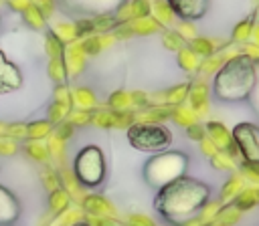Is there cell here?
<instances>
[{
	"instance_id": "obj_1",
	"label": "cell",
	"mask_w": 259,
	"mask_h": 226,
	"mask_svg": "<svg viewBox=\"0 0 259 226\" xmlns=\"http://www.w3.org/2000/svg\"><path fill=\"white\" fill-rule=\"evenodd\" d=\"M212 198V188L194 176H180L156 190L154 212L168 226H182Z\"/></svg>"
},
{
	"instance_id": "obj_2",
	"label": "cell",
	"mask_w": 259,
	"mask_h": 226,
	"mask_svg": "<svg viewBox=\"0 0 259 226\" xmlns=\"http://www.w3.org/2000/svg\"><path fill=\"white\" fill-rule=\"evenodd\" d=\"M259 79V67L253 59L239 52L231 61H227L219 73L210 79L212 99L227 105H237L249 101Z\"/></svg>"
},
{
	"instance_id": "obj_3",
	"label": "cell",
	"mask_w": 259,
	"mask_h": 226,
	"mask_svg": "<svg viewBox=\"0 0 259 226\" xmlns=\"http://www.w3.org/2000/svg\"><path fill=\"white\" fill-rule=\"evenodd\" d=\"M188 153H184L182 149H166V151H160V153H154L146 159L144 167H142V176H144V182L158 190L166 184H170L172 180L180 178L186 174V167H188Z\"/></svg>"
},
{
	"instance_id": "obj_4",
	"label": "cell",
	"mask_w": 259,
	"mask_h": 226,
	"mask_svg": "<svg viewBox=\"0 0 259 226\" xmlns=\"http://www.w3.org/2000/svg\"><path fill=\"white\" fill-rule=\"evenodd\" d=\"M71 170L77 178V182L83 186V190H97L103 186L105 176H107V159L105 153L99 145L95 143H85L77 149L73 155Z\"/></svg>"
},
{
	"instance_id": "obj_5",
	"label": "cell",
	"mask_w": 259,
	"mask_h": 226,
	"mask_svg": "<svg viewBox=\"0 0 259 226\" xmlns=\"http://www.w3.org/2000/svg\"><path fill=\"white\" fill-rule=\"evenodd\" d=\"M127 143L148 155L160 153L170 149L172 145V131L166 127V123H140L136 121L125 129Z\"/></svg>"
},
{
	"instance_id": "obj_6",
	"label": "cell",
	"mask_w": 259,
	"mask_h": 226,
	"mask_svg": "<svg viewBox=\"0 0 259 226\" xmlns=\"http://www.w3.org/2000/svg\"><path fill=\"white\" fill-rule=\"evenodd\" d=\"M231 131L239 147L241 161H259V123L239 121Z\"/></svg>"
},
{
	"instance_id": "obj_7",
	"label": "cell",
	"mask_w": 259,
	"mask_h": 226,
	"mask_svg": "<svg viewBox=\"0 0 259 226\" xmlns=\"http://www.w3.org/2000/svg\"><path fill=\"white\" fill-rule=\"evenodd\" d=\"M204 127H206V135L212 139V143L219 147V151H225L229 153L233 159L241 161V153H239V147L233 139V131L219 119H206L204 121Z\"/></svg>"
},
{
	"instance_id": "obj_8",
	"label": "cell",
	"mask_w": 259,
	"mask_h": 226,
	"mask_svg": "<svg viewBox=\"0 0 259 226\" xmlns=\"http://www.w3.org/2000/svg\"><path fill=\"white\" fill-rule=\"evenodd\" d=\"M210 101H212L210 81H206L204 77L194 79L192 87H190V95H188V107L198 117H206L210 113Z\"/></svg>"
},
{
	"instance_id": "obj_9",
	"label": "cell",
	"mask_w": 259,
	"mask_h": 226,
	"mask_svg": "<svg viewBox=\"0 0 259 226\" xmlns=\"http://www.w3.org/2000/svg\"><path fill=\"white\" fill-rule=\"evenodd\" d=\"M190 87H192V81H182V83H176V85H172V87L154 91V93H150L152 105H164V107H178V105H184V103L188 101Z\"/></svg>"
},
{
	"instance_id": "obj_10",
	"label": "cell",
	"mask_w": 259,
	"mask_h": 226,
	"mask_svg": "<svg viewBox=\"0 0 259 226\" xmlns=\"http://www.w3.org/2000/svg\"><path fill=\"white\" fill-rule=\"evenodd\" d=\"M24 85L22 71L0 48V95H10Z\"/></svg>"
},
{
	"instance_id": "obj_11",
	"label": "cell",
	"mask_w": 259,
	"mask_h": 226,
	"mask_svg": "<svg viewBox=\"0 0 259 226\" xmlns=\"http://www.w3.org/2000/svg\"><path fill=\"white\" fill-rule=\"evenodd\" d=\"M79 206H81V210L87 216H109V218L121 220L115 204L109 198H105L103 194H89V192H85V196L81 198Z\"/></svg>"
},
{
	"instance_id": "obj_12",
	"label": "cell",
	"mask_w": 259,
	"mask_h": 226,
	"mask_svg": "<svg viewBox=\"0 0 259 226\" xmlns=\"http://www.w3.org/2000/svg\"><path fill=\"white\" fill-rule=\"evenodd\" d=\"M20 214V200L0 182V226H14Z\"/></svg>"
},
{
	"instance_id": "obj_13",
	"label": "cell",
	"mask_w": 259,
	"mask_h": 226,
	"mask_svg": "<svg viewBox=\"0 0 259 226\" xmlns=\"http://www.w3.org/2000/svg\"><path fill=\"white\" fill-rule=\"evenodd\" d=\"M125 0H75L71 2V10L79 12L81 16H99V14H113L117 6Z\"/></svg>"
},
{
	"instance_id": "obj_14",
	"label": "cell",
	"mask_w": 259,
	"mask_h": 226,
	"mask_svg": "<svg viewBox=\"0 0 259 226\" xmlns=\"http://www.w3.org/2000/svg\"><path fill=\"white\" fill-rule=\"evenodd\" d=\"M166 2L172 6V10L178 16V20L196 22L206 14L210 0H166Z\"/></svg>"
},
{
	"instance_id": "obj_15",
	"label": "cell",
	"mask_w": 259,
	"mask_h": 226,
	"mask_svg": "<svg viewBox=\"0 0 259 226\" xmlns=\"http://www.w3.org/2000/svg\"><path fill=\"white\" fill-rule=\"evenodd\" d=\"M63 61H65V67H67V73L71 79H77L87 69V52L83 50L81 40H75L65 46Z\"/></svg>"
},
{
	"instance_id": "obj_16",
	"label": "cell",
	"mask_w": 259,
	"mask_h": 226,
	"mask_svg": "<svg viewBox=\"0 0 259 226\" xmlns=\"http://www.w3.org/2000/svg\"><path fill=\"white\" fill-rule=\"evenodd\" d=\"M247 188V180L243 178V174L239 172V170H235V172H231L229 176H227V180L223 182V186L219 188V200L227 206V204H233V200L243 192Z\"/></svg>"
},
{
	"instance_id": "obj_17",
	"label": "cell",
	"mask_w": 259,
	"mask_h": 226,
	"mask_svg": "<svg viewBox=\"0 0 259 226\" xmlns=\"http://www.w3.org/2000/svg\"><path fill=\"white\" fill-rule=\"evenodd\" d=\"M20 151L24 153L26 159L36 161L40 165L51 163V151H49V143L47 141H36V139H24L20 145Z\"/></svg>"
},
{
	"instance_id": "obj_18",
	"label": "cell",
	"mask_w": 259,
	"mask_h": 226,
	"mask_svg": "<svg viewBox=\"0 0 259 226\" xmlns=\"http://www.w3.org/2000/svg\"><path fill=\"white\" fill-rule=\"evenodd\" d=\"M113 42H117V38L113 36V32H105V34H91V36L83 38L81 40V46L87 52V56H97L105 48H109Z\"/></svg>"
},
{
	"instance_id": "obj_19",
	"label": "cell",
	"mask_w": 259,
	"mask_h": 226,
	"mask_svg": "<svg viewBox=\"0 0 259 226\" xmlns=\"http://www.w3.org/2000/svg\"><path fill=\"white\" fill-rule=\"evenodd\" d=\"M172 117V107L150 105L144 109H136V121L140 123H166Z\"/></svg>"
},
{
	"instance_id": "obj_20",
	"label": "cell",
	"mask_w": 259,
	"mask_h": 226,
	"mask_svg": "<svg viewBox=\"0 0 259 226\" xmlns=\"http://www.w3.org/2000/svg\"><path fill=\"white\" fill-rule=\"evenodd\" d=\"M75 202H73V198H71V194L61 186V188H57V190H53V192H49V198H47V206H49V212L57 218L59 214H63L65 210H69L71 206H73Z\"/></svg>"
},
{
	"instance_id": "obj_21",
	"label": "cell",
	"mask_w": 259,
	"mask_h": 226,
	"mask_svg": "<svg viewBox=\"0 0 259 226\" xmlns=\"http://www.w3.org/2000/svg\"><path fill=\"white\" fill-rule=\"evenodd\" d=\"M99 105V99H97V93L91 89V87H85V85H79L73 89V109H95Z\"/></svg>"
},
{
	"instance_id": "obj_22",
	"label": "cell",
	"mask_w": 259,
	"mask_h": 226,
	"mask_svg": "<svg viewBox=\"0 0 259 226\" xmlns=\"http://www.w3.org/2000/svg\"><path fill=\"white\" fill-rule=\"evenodd\" d=\"M200 61H202V59H200L188 44L176 52V63H178V67H180L186 75H198Z\"/></svg>"
},
{
	"instance_id": "obj_23",
	"label": "cell",
	"mask_w": 259,
	"mask_h": 226,
	"mask_svg": "<svg viewBox=\"0 0 259 226\" xmlns=\"http://www.w3.org/2000/svg\"><path fill=\"white\" fill-rule=\"evenodd\" d=\"M132 30H134V36H150V34H156V32H162L166 26L162 22H158L154 16H148V18H136L130 22Z\"/></svg>"
},
{
	"instance_id": "obj_24",
	"label": "cell",
	"mask_w": 259,
	"mask_h": 226,
	"mask_svg": "<svg viewBox=\"0 0 259 226\" xmlns=\"http://www.w3.org/2000/svg\"><path fill=\"white\" fill-rule=\"evenodd\" d=\"M233 204L245 214V212H251L259 206V186H247L235 200Z\"/></svg>"
},
{
	"instance_id": "obj_25",
	"label": "cell",
	"mask_w": 259,
	"mask_h": 226,
	"mask_svg": "<svg viewBox=\"0 0 259 226\" xmlns=\"http://www.w3.org/2000/svg\"><path fill=\"white\" fill-rule=\"evenodd\" d=\"M47 20L49 16L40 10V6H36L34 2L22 12V22L30 28V30H45L47 28Z\"/></svg>"
},
{
	"instance_id": "obj_26",
	"label": "cell",
	"mask_w": 259,
	"mask_h": 226,
	"mask_svg": "<svg viewBox=\"0 0 259 226\" xmlns=\"http://www.w3.org/2000/svg\"><path fill=\"white\" fill-rule=\"evenodd\" d=\"M253 28H255V18H253V16L239 20V22L235 24L231 36H229L231 42H233V44H239V46L245 44V42H249L251 36H253Z\"/></svg>"
},
{
	"instance_id": "obj_27",
	"label": "cell",
	"mask_w": 259,
	"mask_h": 226,
	"mask_svg": "<svg viewBox=\"0 0 259 226\" xmlns=\"http://www.w3.org/2000/svg\"><path fill=\"white\" fill-rule=\"evenodd\" d=\"M47 143H49V151H51V159L57 163V167L61 170V167H67L69 165V161H67V143L69 141H65V139H61V137H57L55 133L47 139Z\"/></svg>"
},
{
	"instance_id": "obj_28",
	"label": "cell",
	"mask_w": 259,
	"mask_h": 226,
	"mask_svg": "<svg viewBox=\"0 0 259 226\" xmlns=\"http://www.w3.org/2000/svg\"><path fill=\"white\" fill-rule=\"evenodd\" d=\"M55 131V125L49 119H34L28 123L26 139H36V141H47Z\"/></svg>"
},
{
	"instance_id": "obj_29",
	"label": "cell",
	"mask_w": 259,
	"mask_h": 226,
	"mask_svg": "<svg viewBox=\"0 0 259 226\" xmlns=\"http://www.w3.org/2000/svg\"><path fill=\"white\" fill-rule=\"evenodd\" d=\"M152 16H154L158 22H162L166 28H170V26L174 24V20H178V16L174 14L172 6H170L166 0H154V2H152Z\"/></svg>"
},
{
	"instance_id": "obj_30",
	"label": "cell",
	"mask_w": 259,
	"mask_h": 226,
	"mask_svg": "<svg viewBox=\"0 0 259 226\" xmlns=\"http://www.w3.org/2000/svg\"><path fill=\"white\" fill-rule=\"evenodd\" d=\"M170 121H172V123H176L178 127L186 129L188 125L198 123V121H200V117H198V115H196L188 105H178V107H172V117H170Z\"/></svg>"
},
{
	"instance_id": "obj_31",
	"label": "cell",
	"mask_w": 259,
	"mask_h": 226,
	"mask_svg": "<svg viewBox=\"0 0 259 226\" xmlns=\"http://www.w3.org/2000/svg\"><path fill=\"white\" fill-rule=\"evenodd\" d=\"M105 105L109 109H115V111H121V109H132V91H125V89H115L109 93Z\"/></svg>"
},
{
	"instance_id": "obj_32",
	"label": "cell",
	"mask_w": 259,
	"mask_h": 226,
	"mask_svg": "<svg viewBox=\"0 0 259 226\" xmlns=\"http://www.w3.org/2000/svg\"><path fill=\"white\" fill-rule=\"evenodd\" d=\"M40 184L45 186L47 192H53L57 188H61V172L57 165L53 163H45L40 170Z\"/></svg>"
},
{
	"instance_id": "obj_33",
	"label": "cell",
	"mask_w": 259,
	"mask_h": 226,
	"mask_svg": "<svg viewBox=\"0 0 259 226\" xmlns=\"http://www.w3.org/2000/svg\"><path fill=\"white\" fill-rule=\"evenodd\" d=\"M208 163H210V167L214 170V172H227V174H231V172H235L237 167H239V161L237 159H233L229 153H225V151H217L210 159H208Z\"/></svg>"
},
{
	"instance_id": "obj_34",
	"label": "cell",
	"mask_w": 259,
	"mask_h": 226,
	"mask_svg": "<svg viewBox=\"0 0 259 226\" xmlns=\"http://www.w3.org/2000/svg\"><path fill=\"white\" fill-rule=\"evenodd\" d=\"M51 30L65 42V44H71L77 40V32H75V20H59L51 26Z\"/></svg>"
},
{
	"instance_id": "obj_35",
	"label": "cell",
	"mask_w": 259,
	"mask_h": 226,
	"mask_svg": "<svg viewBox=\"0 0 259 226\" xmlns=\"http://www.w3.org/2000/svg\"><path fill=\"white\" fill-rule=\"evenodd\" d=\"M65 46H67V44H65L51 28L45 32V52H47L49 59H59V56H63Z\"/></svg>"
},
{
	"instance_id": "obj_36",
	"label": "cell",
	"mask_w": 259,
	"mask_h": 226,
	"mask_svg": "<svg viewBox=\"0 0 259 226\" xmlns=\"http://www.w3.org/2000/svg\"><path fill=\"white\" fill-rule=\"evenodd\" d=\"M47 75H49V79H51L55 85H57V83H67L69 73H67V67H65L63 56H59V59H49Z\"/></svg>"
},
{
	"instance_id": "obj_37",
	"label": "cell",
	"mask_w": 259,
	"mask_h": 226,
	"mask_svg": "<svg viewBox=\"0 0 259 226\" xmlns=\"http://www.w3.org/2000/svg\"><path fill=\"white\" fill-rule=\"evenodd\" d=\"M160 40H162V46L172 50V52H178L180 48H184L188 42L174 30V28H164L162 34H160Z\"/></svg>"
},
{
	"instance_id": "obj_38",
	"label": "cell",
	"mask_w": 259,
	"mask_h": 226,
	"mask_svg": "<svg viewBox=\"0 0 259 226\" xmlns=\"http://www.w3.org/2000/svg\"><path fill=\"white\" fill-rule=\"evenodd\" d=\"M71 111H73V109L67 107V105H63V103L51 101V105L47 107V119H49L53 125H59V123H63L65 119H69V113H71Z\"/></svg>"
},
{
	"instance_id": "obj_39",
	"label": "cell",
	"mask_w": 259,
	"mask_h": 226,
	"mask_svg": "<svg viewBox=\"0 0 259 226\" xmlns=\"http://www.w3.org/2000/svg\"><path fill=\"white\" fill-rule=\"evenodd\" d=\"M241 216H243V212H241L235 204H227V206H223V210L219 212L217 222L223 224V226H235V224L241 220Z\"/></svg>"
},
{
	"instance_id": "obj_40",
	"label": "cell",
	"mask_w": 259,
	"mask_h": 226,
	"mask_svg": "<svg viewBox=\"0 0 259 226\" xmlns=\"http://www.w3.org/2000/svg\"><path fill=\"white\" fill-rule=\"evenodd\" d=\"M249 186H259V161H239L237 167Z\"/></svg>"
},
{
	"instance_id": "obj_41",
	"label": "cell",
	"mask_w": 259,
	"mask_h": 226,
	"mask_svg": "<svg viewBox=\"0 0 259 226\" xmlns=\"http://www.w3.org/2000/svg\"><path fill=\"white\" fill-rule=\"evenodd\" d=\"M53 101L63 103V105H67V107L73 109V89L67 83H57L55 85V91H53Z\"/></svg>"
},
{
	"instance_id": "obj_42",
	"label": "cell",
	"mask_w": 259,
	"mask_h": 226,
	"mask_svg": "<svg viewBox=\"0 0 259 226\" xmlns=\"http://www.w3.org/2000/svg\"><path fill=\"white\" fill-rule=\"evenodd\" d=\"M130 2V10H132V18H148L152 16V0H127Z\"/></svg>"
},
{
	"instance_id": "obj_43",
	"label": "cell",
	"mask_w": 259,
	"mask_h": 226,
	"mask_svg": "<svg viewBox=\"0 0 259 226\" xmlns=\"http://www.w3.org/2000/svg\"><path fill=\"white\" fill-rule=\"evenodd\" d=\"M91 117H93V109L87 111V109H73L69 113V121L79 129V127H87L91 125Z\"/></svg>"
},
{
	"instance_id": "obj_44",
	"label": "cell",
	"mask_w": 259,
	"mask_h": 226,
	"mask_svg": "<svg viewBox=\"0 0 259 226\" xmlns=\"http://www.w3.org/2000/svg\"><path fill=\"white\" fill-rule=\"evenodd\" d=\"M26 131H28V123H24V121H10L8 129H6V137L16 139V141H24L26 139Z\"/></svg>"
},
{
	"instance_id": "obj_45",
	"label": "cell",
	"mask_w": 259,
	"mask_h": 226,
	"mask_svg": "<svg viewBox=\"0 0 259 226\" xmlns=\"http://www.w3.org/2000/svg\"><path fill=\"white\" fill-rule=\"evenodd\" d=\"M174 30H176L186 42H190L194 36H198V30H196V26H194L192 20H178L176 26H174Z\"/></svg>"
},
{
	"instance_id": "obj_46",
	"label": "cell",
	"mask_w": 259,
	"mask_h": 226,
	"mask_svg": "<svg viewBox=\"0 0 259 226\" xmlns=\"http://www.w3.org/2000/svg\"><path fill=\"white\" fill-rule=\"evenodd\" d=\"M123 226H158V224L150 216H146L142 212H134V214H127L125 216Z\"/></svg>"
},
{
	"instance_id": "obj_47",
	"label": "cell",
	"mask_w": 259,
	"mask_h": 226,
	"mask_svg": "<svg viewBox=\"0 0 259 226\" xmlns=\"http://www.w3.org/2000/svg\"><path fill=\"white\" fill-rule=\"evenodd\" d=\"M184 133H186V139H190V141H194V143H200L204 137H206V127H204V123H192V125H188L186 129H184Z\"/></svg>"
},
{
	"instance_id": "obj_48",
	"label": "cell",
	"mask_w": 259,
	"mask_h": 226,
	"mask_svg": "<svg viewBox=\"0 0 259 226\" xmlns=\"http://www.w3.org/2000/svg\"><path fill=\"white\" fill-rule=\"evenodd\" d=\"M132 105H134V109H144V107H150V105H152L150 93H148V91H142V89L132 91Z\"/></svg>"
},
{
	"instance_id": "obj_49",
	"label": "cell",
	"mask_w": 259,
	"mask_h": 226,
	"mask_svg": "<svg viewBox=\"0 0 259 226\" xmlns=\"http://www.w3.org/2000/svg\"><path fill=\"white\" fill-rule=\"evenodd\" d=\"M75 125L69 121V119H65L63 123H59V125H55V135L57 137H61V139H65V141H69V139H73V135H75Z\"/></svg>"
},
{
	"instance_id": "obj_50",
	"label": "cell",
	"mask_w": 259,
	"mask_h": 226,
	"mask_svg": "<svg viewBox=\"0 0 259 226\" xmlns=\"http://www.w3.org/2000/svg\"><path fill=\"white\" fill-rule=\"evenodd\" d=\"M85 222H87L89 226H121L123 220L109 218V216H87V214H85Z\"/></svg>"
},
{
	"instance_id": "obj_51",
	"label": "cell",
	"mask_w": 259,
	"mask_h": 226,
	"mask_svg": "<svg viewBox=\"0 0 259 226\" xmlns=\"http://www.w3.org/2000/svg\"><path fill=\"white\" fill-rule=\"evenodd\" d=\"M20 151V145L16 139H10V137H0V155L8 157V155H14Z\"/></svg>"
},
{
	"instance_id": "obj_52",
	"label": "cell",
	"mask_w": 259,
	"mask_h": 226,
	"mask_svg": "<svg viewBox=\"0 0 259 226\" xmlns=\"http://www.w3.org/2000/svg\"><path fill=\"white\" fill-rule=\"evenodd\" d=\"M198 151H200L204 157H208V159H210V157H212V155L219 151V147H217V145L212 143V139L206 135V137H204V139L198 143Z\"/></svg>"
},
{
	"instance_id": "obj_53",
	"label": "cell",
	"mask_w": 259,
	"mask_h": 226,
	"mask_svg": "<svg viewBox=\"0 0 259 226\" xmlns=\"http://www.w3.org/2000/svg\"><path fill=\"white\" fill-rule=\"evenodd\" d=\"M241 52H243V54H247L249 59H253L255 63H259V44H255L253 40H249V42L241 44Z\"/></svg>"
},
{
	"instance_id": "obj_54",
	"label": "cell",
	"mask_w": 259,
	"mask_h": 226,
	"mask_svg": "<svg viewBox=\"0 0 259 226\" xmlns=\"http://www.w3.org/2000/svg\"><path fill=\"white\" fill-rule=\"evenodd\" d=\"M30 4H32V0H6V6L12 12H18V14H22Z\"/></svg>"
},
{
	"instance_id": "obj_55",
	"label": "cell",
	"mask_w": 259,
	"mask_h": 226,
	"mask_svg": "<svg viewBox=\"0 0 259 226\" xmlns=\"http://www.w3.org/2000/svg\"><path fill=\"white\" fill-rule=\"evenodd\" d=\"M247 103L253 109V113L259 117V79H257V85H255V89H253V93H251V97H249Z\"/></svg>"
},
{
	"instance_id": "obj_56",
	"label": "cell",
	"mask_w": 259,
	"mask_h": 226,
	"mask_svg": "<svg viewBox=\"0 0 259 226\" xmlns=\"http://www.w3.org/2000/svg\"><path fill=\"white\" fill-rule=\"evenodd\" d=\"M251 40H253L255 44H259V22H255V28H253V36H251Z\"/></svg>"
},
{
	"instance_id": "obj_57",
	"label": "cell",
	"mask_w": 259,
	"mask_h": 226,
	"mask_svg": "<svg viewBox=\"0 0 259 226\" xmlns=\"http://www.w3.org/2000/svg\"><path fill=\"white\" fill-rule=\"evenodd\" d=\"M6 129H8V123L0 121V137H6Z\"/></svg>"
},
{
	"instance_id": "obj_58",
	"label": "cell",
	"mask_w": 259,
	"mask_h": 226,
	"mask_svg": "<svg viewBox=\"0 0 259 226\" xmlns=\"http://www.w3.org/2000/svg\"><path fill=\"white\" fill-rule=\"evenodd\" d=\"M206 226H223V224H219V222H217V220H214V222H208V224H206Z\"/></svg>"
},
{
	"instance_id": "obj_59",
	"label": "cell",
	"mask_w": 259,
	"mask_h": 226,
	"mask_svg": "<svg viewBox=\"0 0 259 226\" xmlns=\"http://www.w3.org/2000/svg\"><path fill=\"white\" fill-rule=\"evenodd\" d=\"M73 226H89V224H87V222L83 220V222H79V224H73Z\"/></svg>"
},
{
	"instance_id": "obj_60",
	"label": "cell",
	"mask_w": 259,
	"mask_h": 226,
	"mask_svg": "<svg viewBox=\"0 0 259 226\" xmlns=\"http://www.w3.org/2000/svg\"><path fill=\"white\" fill-rule=\"evenodd\" d=\"M164 226H168V224H164Z\"/></svg>"
},
{
	"instance_id": "obj_61",
	"label": "cell",
	"mask_w": 259,
	"mask_h": 226,
	"mask_svg": "<svg viewBox=\"0 0 259 226\" xmlns=\"http://www.w3.org/2000/svg\"><path fill=\"white\" fill-rule=\"evenodd\" d=\"M257 67H259V63H257Z\"/></svg>"
}]
</instances>
